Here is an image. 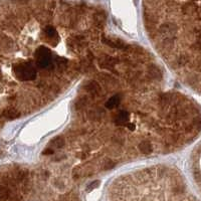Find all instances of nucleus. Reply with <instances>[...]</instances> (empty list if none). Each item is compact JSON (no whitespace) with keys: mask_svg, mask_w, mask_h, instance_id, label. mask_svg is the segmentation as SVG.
<instances>
[{"mask_svg":"<svg viewBox=\"0 0 201 201\" xmlns=\"http://www.w3.org/2000/svg\"><path fill=\"white\" fill-rule=\"evenodd\" d=\"M16 78L20 81H32L36 78V70L30 62H22L15 65L13 67Z\"/></svg>","mask_w":201,"mask_h":201,"instance_id":"1","label":"nucleus"},{"mask_svg":"<svg viewBox=\"0 0 201 201\" xmlns=\"http://www.w3.org/2000/svg\"><path fill=\"white\" fill-rule=\"evenodd\" d=\"M34 57L36 65L40 68L48 67L52 60V52L49 50V48H47L46 46H43V45L37 48Z\"/></svg>","mask_w":201,"mask_h":201,"instance_id":"2","label":"nucleus"},{"mask_svg":"<svg viewBox=\"0 0 201 201\" xmlns=\"http://www.w3.org/2000/svg\"><path fill=\"white\" fill-rule=\"evenodd\" d=\"M44 33L46 35V37L52 41V44H57L60 41V35H58L57 29L54 28L52 25H47L44 28Z\"/></svg>","mask_w":201,"mask_h":201,"instance_id":"3","label":"nucleus"},{"mask_svg":"<svg viewBox=\"0 0 201 201\" xmlns=\"http://www.w3.org/2000/svg\"><path fill=\"white\" fill-rule=\"evenodd\" d=\"M130 120V114L128 111H120L117 114L116 118H115V123L118 126H125L129 123Z\"/></svg>","mask_w":201,"mask_h":201,"instance_id":"4","label":"nucleus"},{"mask_svg":"<svg viewBox=\"0 0 201 201\" xmlns=\"http://www.w3.org/2000/svg\"><path fill=\"white\" fill-rule=\"evenodd\" d=\"M120 102H121V96L120 95H116V96L112 97V98L109 99L108 102L106 103V108L112 110V109L116 108V107L120 104Z\"/></svg>","mask_w":201,"mask_h":201,"instance_id":"5","label":"nucleus"},{"mask_svg":"<svg viewBox=\"0 0 201 201\" xmlns=\"http://www.w3.org/2000/svg\"><path fill=\"white\" fill-rule=\"evenodd\" d=\"M3 116L5 118L9 119V120H13V119H17L20 116V113L17 110L13 108H8L3 112Z\"/></svg>","mask_w":201,"mask_h":201,"instance_id":"6","label":"nucleus"},{"mask_svg":"<svg viewBox=\"0 0 201 201\" xmlns=\"http://www.w3.org/2000/svg\"><path fill=\"white\" fill-rule=\"evenodd\" d=\"M104 42L107 43L108 45H110L112 47H116V48H123L125 47V43L120 39H106L104 38Z\"/></svg>","mask_w":201,"mask_h":201,"instance_id":"7","label":"nucleus"},{"mask_svg":"<svg viewBox=\"0 0 201 201\" xmlns=\"http://www.w3.org/2000/svg\"><path fill=\"white\" fill-rule=\"evenodd\" d=\"M139 150L142 152L143 154H150L152 152V145L149 143V142H141V143L139 144Z\"/></svg>","mask_w":201,"mask_h":201,"instance_id":"8","label":"nucleus"},{"mask_svg":"<svg viewBox=\"0 0 201 201\" xmlns=\"http://www.w3.org/2000/svg\"><path fill=\"white\" fill-rule=\"evenodd\" d=\"M86 90L88 91H90L91 94H98L100 93L101 88L99 86V83H97L96 81H91L88 85L86 86Z\"/></svg>","mask_w":201,"mask_h":201,"instance_id":"9","label":"nucleus"},{"mask_svg":"<svg viewBox=\"0 0 201 201\" xmlns=\"http://www.w3.org/2000/svg\"><path fill=\"white\" fill-rule=\"evenodd\" d=\"M63 144H65V141H63L62 137H57L52 142V146L55 147V148H60V147L63 146Z\"/></svg>","mask_w":201,"mask_h":201,"instance_id":"10","label":"nucleus"},{"mask_svg":"<svg viewBox=\"0 0 201 201\" xmlns=\"http://www.w3.org/2000/svg\"><path fill=\"white\" fill-rule=\"evenodd\" d=\"M89 117H90L91 119H100L102 117V111L101 110H91L90 111V113H89Z\"/></svg>","mask_w":201,"mask_h":201,"instance_id":"11","label":"nucleus"},{"mask_svg":"<svg viewBox=\"0 0 201 201\" xmlns=\"http://www.w3.org/2000/svg\"><path fill=\"white\" fill-rule=\"evenodd\" d=\"M149 73H150V75H151L154 78H161L162 77L161 72H160V70L156 67H153V68H150Z\"/></svg>","mask_w":201,"mask_h":201,"instance_id":"12","label":"nucleus"},{"mask_svg":"<svg viewBox=\"0 0 201 201\" xmlns=\"http://www.w3.org/2000/svg\"><path fill=\"white\" fill-rule=\"evenodd\" d=\"M105 14L102 13V12H99V13H97L95 15V19H96V22H99V23H102L103 21H105Z\"/></svg>","mask_w":201,"mask_h":201,"instance_id":"13","label":"nucleus"},{"mask_svg":"<svg viewBox=\"0 0 201 201\" xmlns=\"http://www.w3.org/2000/svg\"><path fill=\"white\" fill-rule=\"evenodd\" d=\"M99 185H100V181H98V180H97V181H94L86 187V190H88V191H91L93 189H95V188L98 187Z\"/></svg>","mask_w":201,"mask_h":201,"instance_id":"14","label":"nucleus"},{"mask_svg":"<svg viewBox=\"0 0 201 201\" xmlns=\"http://www.w3.org/2000/svg\"><path fill=\"white\" fill-rule=\"evenodd\" d=\"M114 166H115V164H114V163L112 162L111 160H108V161H107V163L105 164V169L106 170L111 169V168H113Z\"/></svg>","mask_w":201,"mask_h":201,"instance_id":"15","label":"nucleus"},{"mask_svg":"<svg viewBox=\"0 0 201 201\" xmlns=\"http://www.w3.org/2000/svg\"><path fill=\"white\" fill-rule=\"evenodd\" d=\"M53 154V150L52 149H46L42 152V155H52Z\"/></svg>","mask_w":201,"mask_h":201,"instance_id":"16","label":"nucleus"},{"mask_svg":"<svg viewBox=\"0 0 201 201\" xmlns=\"http://www.w3.org/2000/svg\"><path fill=\"white\" fill-rule=\"evenodd\" d=\"M127 128H128L130 131H134V130H135V125L134 124H127Z\"/></svg>","mask_w":201,"mask_h":201,"instance_id":"17","label":"nucleus"},{"mask_svg":"<svg viewBox=\"0 0 201 201\" xmlns=\"http://www.w3.org/2000/svg\"><path fill=\"white\" fill-rule=\"evenodd\" d=\"M13 2H19V3H26L28 0H12Z\"/></svg>","mask_w":201,"mask_h":201,"instance_id":"18","label":"nucleus"}]
</instances>
